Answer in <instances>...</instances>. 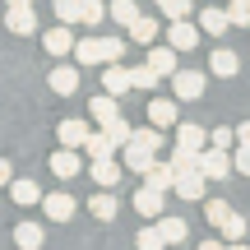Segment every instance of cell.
<instances>
[{
  "label": "cell",
  "instance_id": "1",
  "mask_svg": "<svg viewBox=\"0 0 250 250\" xmlns=\"http://www.w3.org/2000/svg\"><path fill=\"white\" fill-rule=\"evenodd\" d=\"M232 167H236V158H232L227 148H213V144H208V148L199 153V171H204L208 181H223V176H227Z\"/></svg>",
  "mask_w": 250,
  "mask_h": 250
},
{
  "label": "cell",
  "instance_id": "2",
  "mask_svg": "<svg viewBox=\"0 0 250 250\" xmlns=\"http://www.w3.org/2000/svg\"><path fill=\"white\" fill-rule=\"evenodd\" d=\"M171 88H176L181 102H199V98H204V88H208V79L199 70H176V74H171Z\"/></svg>",
  "mask_w": 250,
  "mask_h": 250
},
{
  "label": "cell",
  "instance_id": "3",
  "mask_svg": "<svg viewBox=\"0 0 250 250\" xmlns=\"http://www.w3.org/2000/svg\"><path fill=\"white\" fill-rule=\"evenodd\" d=\"M42 42H46V56H56V61H61V56H70L74 46V23H56V28H46L42 33Z\"/></svg>",
  "mask_w": 250,
  "mask_h": 250
},
{
  "label": "cell",
  "instance_id": "4",
  "mask_svg": "<svg viewBox=\"0 0 250 250\" xmlns=\"http://www.w3.org/2000/svg\"><path fill=\"white\" fill-rule=\"evenodd\" d=\"M162 208H167V190L144 186L139 195H134V213H139V218H153V223H158V218H162Z\"/></svg>",
  "mask_w": 250,
  "mask_h": 250
},
{
  "label": "cell",
  "instance_id": "5",
  "mask_svg": "<svg viewBox=\"0 0 250 250\" xmlns=\"http://www.w3.org/2000/svg\"><path fill=\"white\" fill-rule=\"evenodd\" d=\"M46 167H51V176L74 181V176L83 171V158H79V148H65V144H61V153H51V162H46Z\"/></svg>",
  "mask_w": 250,
  "mask_h": 250
},
{
  "label": "cell",
  "instance_id": "6",
  "mask_svg": "<svg viewBox=\"0 0 250 250\" xmlns=\"http://www.w3.org/2000/svg\"><path fill=\"white\" fill-rule=\"evenodd\" d=\"M5 33H14V37L37 33V14H33V5H9V9H5Z\"/></svg>",
  "mask_w": 250,
  "mask_h": 250
},
{
  "label": "cell",
  "instance_id": "7",
  "mask_svg": "<svg viewBox=\"0 0 250 250\" xmlns=\"http://www.w3.org/2000/svg\"><path fill=\"white\" fill-rule=\"evenodd\" d=\"M176 102H181V98H148V121L162 125V130H176V125H181Z\"/></svg>",
  "mask_w": 250,
  "mask_h": 250
},
{
  "label": "cell",
  "instance_id": "8",
  "mask_svg": "<svg viewBox=\"0 0 250 250\" xmlns=\"http://www.w3.org/2000/svg\"><path fill=\"white\" fill-rule=\"evenodd\" d=\"M199 33H204V28H199V23H190V19H171V28H167V42L176 46V51H195Z\"/></svg>",
  "mask_w": 250,
  "mask_h": 250
},
{
  "label": "cell",
  "instance_id": "9",
  "mask_svg": "<svg viewBox=\"0 0 250 250\" xmlns=\"http://www.w3.org/2000/svg\"><path fill=\"white\" fill-rule=\"evenodd\" d=\"M176 195L181 199H186V204H195V199H204L208 195V176H204V171H181V176H176Z\"/></svg>",
  "mask_w": 250,
  "mask_h": 250
},
{
  "label": "cell",
  "instance_id": "10",
  "mask_svg": "<svg viewBox=\"0 0 250 250\" xmlns=\"http://www.w3.org/2000/svg\"><path fill=\"white\" fill-rule=\"evenodd\" d=\"M9 199H14L19 208H33V204H42V186H37V181H28V176H14L9 181Z\"/></svg>",
  "mask_w": 250,
  "mask_h": 250
},
{
  "label": "cell",
  "instance_id": "11",
  "mask_svg": "<svg viewBox=\"0 0 250 250\" xmlns=\"http://www.w3.org/2000/svg\"><path fill=\"white\" fill-rule=\"evenodd\" d=\"M88 121H79V116H70V121H61L56 125V139L65 144V148H83V144H88Z\"/></svg>",
  "mask_w": 250,
  "mask_h": 250
},
{
  "label": "cell",
  "instance_id": "12",
  "mask_svg": "<svg viewBox=\"0 0 250 250\" xmlns=\"http://www.w3.org/2000/svg\"><path fill=\"white\" fill-rule=\"evenodd\" d=\"M74 208H79V204H74V195H65V190H56V195H46V199H42V213L51 218V223H70Z\"/></svg>",
  "mask_w": 250,
  "mask_h": 250
},
{
  "label": "cell",
  "instance_id": "13",
  "mask_svg": "<svg viewBox=\"0 0 250 250\" xmlns=\"http://www.w3.org/2000/svg\"><path fill=\"white\" fill-rule=\"evenodd\" d=\"M88 116L98 121V125H111V121H121V102H116V93H107V88H102L98 98L88 102Z\"/></svg>",
  "mask_w": 250,
  "mask_h": 250
},
{
  "label": "cell",
  "instance_id": "14",
  "mask_svg": "<svg viewBox=\"0 0 250 250\" xmlns=\"http://www.w3.org/2000/svg\"><path fill=\"white\" fill-rule=\"evenodd\" d=\"M102 88H107V93H116V98H125V93L134 88V74L125 70L121 61H111L107 70H102Z\"/></svg>",
  "mask_w": 250,
  "mask_h": 250
},
{
  "label": "cell",
  "instance_id": "15",
  "mask_svg": "<svg viewBox=\"0 0 250 250\" xmlns=\"http://www.w3.org/2000/svg\"><path fill=\"white\" fill-rule=\"evenodd\" d=\"M125 167H130L134 176H148V171L158 167V153L144 148V144H125Z\"/></svg>",
  "mask_w": 250,
  "mask_h": 250
},
{
  "label": "cell",
  "instance_id": "16",
  "mask_svg": "<svg viewBox=\"0 0 250 250\" xmlns=\"http://www.w3.org/2000/svg\"><path fill=\"white\" fill-rule=\"evenodd\" d=\"M46 83H51L56 98H70V93L79 88V70H74V65H56V70L46 74Z\"/></svg>",
  "mask_w": 250,
  "mask_h": 250
},
{
  "label": "cell",
  "instance_id": "17",
  "mask_svg": "<svg viewBox=\"0 0 250 250\" xmlns=\"http://www.w3.org/2000/svg\"><path fill=\"white\" fill-rule=\"evenodd\" d=\"M121 167H125V162H116V158H93L88 176L98 181L102 190H111V186H116V181H121Z\"/></svg>",
  "mask_w": 250,
  "mask_h": 250
},
{
  "label": "cell",
  "instance_id": "18",
  "mask_svg": "<svg viewBox=\"0 0 250 250\" xmlns=\"http://www.w3.org/2000/svg\"><path fill=\"white\" fill-rule=\"evenodd\" d=\"M74 61H79V65H107V46H102V37H83V42L74 46Z\"/></svg>",
  "mask_w": 250,
  "mask_h": 250
},
{
  "label": "cell",
  "instance_id": "19",
  "mask_svg": "<svg viewBox=\"0 0 250 250\" xmlns=\"http://www.w3.org/2000/svg\"><path fill=\"white\" fill-rule=\"evenodd\" d=\"M83 153H88V158H116L121 144L111 139L107 130H93V134H88V144H83Z\"/></svg>",
  "mask_w": 250,
  "mask_h": 250
},
{
  "label": "cell",
  "instance_id": "20",
  "mask_svg": "<svg viewBox=\"0 0 250 250\" xmlns=\"http://www.w3.org/2000/svg\"><path fill=\"white\" fill-rule=\"evenodd\" d=\"M199 28H204V33H227V28H232V14H227V9H218V5H204L199 9Z\"/></svg>",
  "mask_w": 250,
  "mask_h": 250
},
{
  "label": "cell",
  "instance_id": "21",
  "mask_svg": "<svg viewBox=\"0 0 250 250\" xmlns=\"http://www.w3.org/2000/svg\"><path fill=\"white\" fill-rule=\"evenodd\" d=\"M176 144L204 153V148H208V130H204V125H195V121H181V125H176Z\"/></svg>",
  "mask_w": 250,
  "mask_h": 250
},
{
  "label": "cell",
  "instance_id": "22",
  "mask_svg": "<svg viewBox=\"0 0 250 250\" xmlns=\"http://www.w3.org/2000/svg\"><path fill=\"white\" fill-rule=\"evenodd\" d=\"M208 70H213L218 79H232V74L241 70V61H236V51H227V46H218V51L208 56Z\"/></svg>",
  "mask_w": 250,
  "mask_h": 250
},
{
  "label": "cell",
  "instance_id": "23",
  "mask_svg": "<svg viewBox=\"0 0 250 250\" xmlns=\"http://www.w3.org/2000/svg\"><path fill=\"white\" fill-rule=\"evenodd\" d=\"M88 213L98 218V223H111V218L121 213V204H116V195H111V190H102V195L88 199Z\"/></svg>",
  "mask_w": 250,
  "mask_h": 250
},
{
  "label": "cell",
  "instance_id": "24",
  "mask_svg": "<svg viewBox=\"0 0 250 250\" xmlns=\"http://www.w3.org/2000/svg\"><path fill=\"white\" fill-rule=\"evenodd\" d=\"M176 56H181V51H176L171 42H167V46H148V65H153L158 74H176Z\"/></svg>",
  "mask_w": 250,
  "mask_h": 250
},
{
  "label": "cell",
  "instance_id": "25",
  "mask_svg": "<svg viewBox=\"0 0 250 250\" xmlns=\"http://www.w3.org/2000/svg\"><path fill=\"white\" fill-rule=\"evenodd\" d=\"M42 241H46V236H42V227H37V223H19L14 227V246L19 250H42Z\"/></svg>",
  "mask_w": 250,
  "mask_h": 250
},
{
  "label": "cell",
  "instance_id": "26",
  "mask_svg": "<svg viewBox=\"0 0 250 250\" xmlns=\"http://www.w3.org/2000/svg\"><path fill=\"white\" fill-rule=\"evenodd\" d=\"M144 186H158V190H176V167L171 162H158V167L144 176Z\"/></svg>",
  "mask_w": 250,
  "mask_h": 250
},
{
  "label": "cell",
  "instance_id": "27",
  "mask_svg": "<svg viewBox=\"0 0 250 250\" xmlns=\"http://www.w3.org/2000/svg\"><path fill=\"white\" fill-rule=\"evenodd\" d=\"M167 162L176 167V176H181V171H195V167H199V148H186V144H176Z\"/></svg>",
  "mask_w": 250,
  "mask_h": 250
},
{
  "label": "cell",
  "instance_id": "28",
  "mask_svg": "<svg viewBox=\"0 0 250 250\" xmlns=\"http://www.w3.org/2000/svg\"><path fill=\"white\" fill-rule=\"evenodd\" d=\"M158 227H162V236H167V246H181V241H186V232H190V227L181 223V218H171V213H162Z\"/></svg>",
  "mask_w": 250,
  "mask_h": 250
},
{
  "label": "cell",
  "instance_id": "29",
  "mask_svg": "<svg viewBox=\"0 0 250 250\" xmlns=\"http://www.w3.org/2000/svg\"><path fill=\"white\" fill-rule=\"evenodd\" d=\"M134 246H139V250H167V236H162V227H158V223H148L139 236H134Z\"/></svg>",
  "mask_w": 250,
  "mask_h": 250
},
{
  "label": "cell",
  "instance_id": "30",
  "mask_svg": "<svg viewBox=\"0 0 250 250\" xmlns=\"http://www.w3.org/2000/svg\"><path fill=\"white\" fill-rule=\"evenodd\" d=\"M61 23H83V0H51Z\"/></svg>",
  "mask_w": 250,
  "mask_h": 250
},
{
  "label": "cell",
  "instance_id": "31",
  "mask_svg": "<svg viewBox=\"0 0 250 250\" xmlns=\"http://www.w3.org/2000/svg\"><path fill=\"white\" fill-rule=\"evenodd\" d=\"M130 37H134V42H144V46H153V42H158V23L139 14V19L130 23Z\"/></svg>",
  "mask_w": 250,
  "mask_h": 250
},
{
  "label": "cell",
  "instance_id": "32",
  "mask_svg": "<svg viewBox=\"0 0 250 250\" xmlns=\"http://www.w3.org/2000/svg\"><path fill=\"white\" fill-rule=\"evenodd\" d=\"M232 213H236V208L227 204V199H204V218H208L213 227H223V223H227Z\"/></svg>",
  "mask_w": 250,
  "mask_h": 250
},
{
  "label": "cell",
  "instance_id": "33",
  "mask_svg": "<svg viewBox=\"0 0 250 250\" xmlns=\"http://www.w3.org/2000/svg\"><path fill=\"white\" fill-rule=\"evenodd\" d=\"M134 19H139V5H134V0H111V23L130 28Z\"/></svg>",
  "mask_w": 250,
  "mask_h": 250
},
{
  "label": "cell",
  "instance_id": "34",
  "mask_svg": "<svg viewBox=\"0 0 250 250\" xmlns=\"http://www.w3.org/2000/svg\"><path fill=\"white\" fill-rule=\"evenodd\" d=\"M130 74H134V88H144V93H153V88H158V79H162V74L153 70L148 61H144V65H134Z\"/></svg>",
  "mask_w": 250,
  "mask_h": 250
},
{
  "label": "cell",
  "instance_id": "35",
  "mask_svg": "<svg viewBox=\"0 0 250 250\" xmlns=\"http://www.w3.org/2000/svg\"><path fill=\"white\" fill-rule=\"evenodd\" d=\"M102 19H111V5H102V0H83V28H98Z\"/></svg>",
  "mask_w": 250,
  "mask_h": 250
},
{
  "label": "cell",
  "instance_id": "36",
  "mask_svg": "<svg viewBox=\"0 0 250 250\" xmlns=\"http://www.w3.org/2000/svg\"><path fill=\"white\" fill-rule=\"evenodd\" d=\"M208 144H213V148H227V153H232L241 139H236V130H232V125H218V130H208Z\"/></svg>",
  "mask_w": 250,
  "mask_h": 250
},
{
  "label": "cell",
  "instance_id": "37",
  "mask_svg": "<svg viewBox=\"0 0 250 250\" xmlns=\"http://www.w3.org/2000/svg\"><path fill=\"white\" fill-rule=\"evenodd\" d=\"M158 9L167 19H190V9H195V0H158Z\"/></svg>",
  "mask_w": 250,
  "mask_h": 250
},
{
  "label": "cell",
  "instance_id": "38",
  "mask_svg": "<svg viewBox=\"0 0 250 250\" xmlns=\"http://www.w3.org/2000/svg\"><path fill=\"white\" fill-rule=\"evenodd\" d=\"M102 130H107V134H111V139H116V144H121V148H125V144H130V139H134V130H130V121H125V116H121V121H111V125H102Z\"/></svg>",
  "mask_w": 250,
  "mask_h": 250
},
{
  "label": "cell",
  "instance_id": "39",
  "mask_svg": "<svg viewBox=\"0 0 250 250\" xmlns=\"http://www.w3.org/2000/svg\"><path fill=\"white\" fill-rule=\"evenodd\" d=\"M227 14H232L236 28H250V0H232V5H227Z\"/></svg>",
  "mask_w": 250,
  "mask_h": 250
},
{
  "label": "cell",
  "instance_id": "40",
  "mask_svg": "<svg viewBox=\"0 0 250 250\" xmlns=\"http://www.w3.org/2000/svg\"><path fill=\"white\" fill-rule=\"evenodd\" d=\"M102 46H107V65L111 61H125V42H121V37H102Z\"/></svg>",
  "mask_w": 250,
  "mask_h": 250
},
{
  "label": "cell",
  "instance_id": "41",
  "mask_svg": "<svg viewBox=\"0 0 250 250\" xmlns=\"http://www.w3.org/2000/svg\"><path fill=\"white\" fill-rule=\"evenodd\" d=\"M236 171H241V176H250V144H236Z\"/></svg>",
  "mask_w": 250,
  "mask_h": 250
},
{
  "label": "cell",
  "instance_id": "42",
  "mask_svg": "<svg viewBox=\"0 0 250 250\" xmlns=\"http://www.w3.org/2000/svg\"><path fill=\"white\" fill-rule=\"evenodd\" d=\"M195 250H227V241H218V236H208V241H199Z\"/></svg>",
  "mask_w": 250,
  "mask_h": 250
},
{
  "label": "cell",
  "instance_id": "43",
  "mask_svg": "<svg viewBox=\"0 0 250 250\" xmlns=\"http://www.w3.org/2000/svg\"><path fill=\"white\" fill-rule=\"evenodd\" d=\"M14 181V171H9V158H0V186H9Z\"/></svg>",
  "mask_w": 250,
  "mask_h": 250
},
{
  "label": "cell",
  "instance_id": "44",
  "mask_svg": "<svg viewBox=\"0 0 250 250\" xmlns=\"http://www.w3.org/2000/svg\"><path fill=\"white\" fill-rule=\"evenodd\" d=\"M236 139H241V144H250V121H241V125H236Z\"/></svg>",
  "mask_w": 250,
  "mask_h": 250
},
{
  "label": "cell",
  "instance_id": "45",
  "mask_svg": "<svg viewBox=\"0 0 250 250\" xmlns=\"http://www.w3.org/2000/svg\"><path fill=\"white\" fill-rule=\"evenodd\" d=\"M227 250H250V246H241V241H227Z\"/></svg>",
  "mask_w": 250,
  "mask_h": 250
},
{
  "label": "cell",
  "instance_id": "46",
  "mask_svg": "<svg viewBox=\"0 0 250 250\" xmlns=\"http://www.w3.org/2000/svg\"><path fill=\"white\" fill-rule=\"evenodd\" d=\"M9 5H33V0H9Z\"/></svg>",
  "mask_w": 250,
  "mask_h": 250
},
{
  "label": "cell",
  "instance_id": "47",
  "mask_svg": "<svg viewBox=\"0 0 250 250\" xmlns=\"http://www.w3.org/2000/svg\"><path fill=\"white\" fill-rule=\"evenodd\" d=\"M167 250H176V246H167Z\"/></svg>",
  "mask_w": 250,
  "mask_h": 250
}]
</instances>
